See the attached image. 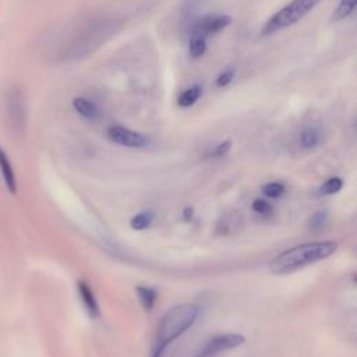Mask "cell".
Returning <instances> with one entry per match:
<instances>
[{"label": "cell", "instance_id": "cell-1", "mask_svg": "<svg viewBox=\"0 0 357 357\" xmlns=\"http://www.w3.org/2000/svg\"><path fill=\"white\" fill-rule=\"evenodd\" d=\"M198 314L199 307L194 303H181L167 310L156 326L151 357H162L167 346L194 325Z\"/></svg>", "mask_w": 357, "mask_h": 357}, {"label": "cell", "instance_id": "cell-2", "mask_svg": "<svg viewBox=\"0 0 357 357\" xmlns=\"http://www.w3.org/2000/svg\"><path fill=\"white\" fill-rule=\"evenodd\" d=\"M335 241H317L294 245L276 255L269 262V271L273 275H289L311 264L329 258L336 251Z\"/></svg>", "mask_w": 357, "mask_h": 357}, {"label": "cell", "instance_id": "cell-3", "mask_svg": "<svg viewBox=\"0 0 357 357\" xmlns=\"http://www.w3.org/2000/svg\"><path fill=\"white\" fill-rule=\"evenodd\" d=\"M321 0H291L279 11H276L262 26V35H272L275 32L283 31L300 20H303L307 14H310Z\"/></svg>", "mask_w": 357, "mask_h": 357}, {"label": "cell", "instance_id": "cell-4", "mask_svg": "<svg viewBox=\"0 0 357 357\" xmlns=\"http://www.w3.org/2000/svg\"><path fill=\"white\" fill-rule=\"evenodd\" d=\"M3 103L8 126L15 131H21L26 120V107L22 91L17 86H8L4 91Z\"/></svg>", "mask_w": 357, "mask_h": 357}, {"label": "cell", "instance_id": "cell-5", "mask_svg": "<svg viewBox=\"0 0 357 357\" xmlns=\"http://www.w3.org/2000/svg\"><path fill=\"white\" fill-rule=\"evenodd\" d=\"M244 342H245V337L243 335L220 333V335H216V336L211 337L209 340H206V343L198 351L197 357H213V356H216V354H219L225 350L238 347Z\"/></svg>", "mask_w": 357, "mask_h": 357}, {"label": "cell", "instance_id": "cell-6", "mask_svg": "<svg viewBox=\"0 0 357 357\" xmlns=\"http://www.w3.org/2000/svg\"><path fill=\"white\" fill-rule=\"evenodd\" d=\"M106 137L109 141L127 148H144L149 142L148 135L123 126H110L106 131Z\"/></svg>", "mask_w": 357, "mask_h": 357}, {"label": "cell", "instance_id": "cell-7", "mask_svg": "<svg viewBox=\"0 0 357 357\" xmlns=\"http://www.w3.org/2000/svg\"><path fill=\"white\" fill-rule=\"evenodd\" d=\"M231 24V17L229 14H213L198 18L191 24L190 33H199L204 36H211L222 29L227 28Z\"/></svg>", "mask_w": 357, "mask_h": 357}, {"label": "cell", "instance_id": "cell-8", "mask_svg": "<svg viewBox=\"0 0 357 357\" xmlns=\"http://www.w3.org/2000/svg\"><path fill=\"white\" fill-rule=\"evenodd\" d=\"M77 290H78V294L81 297V301H82L84 308L86 310L88 315L93 319L99 318L100 317V308H99L98 300H96L91 286L84 280H78L77 282Z\"/></svg>", "mask_w": 357, "mask_h": 357}, {"label": "cell", "instance_id": "cell-9", "mask_svg": "<svg viewBox=\"0 0 357 357\" xmlns=\"http://www.w3.org/2000/svg\"><path fill=\"white\" fill-rule=\"evenodd\" d=\"M321 142H322V131L318 126H314V124L304 127L298 135V144L305 151H312L318 148Z\"/></svg>", "mask_w": 357, "mask_h": 357}, {"label": "cell", "instance_id": "cell-10", "mask_svg": "<svg viewBox=\"0 0 357 357\" xmlns=\"http://www.w3.org/2000/svg\"><path fill=\"white\" fill-rule=\"evenodd\" d=\"M73 107L81 117H84L85 120H89V121H95L100 116L99 107L91 99H88L85 96L74 98Z\"/></svg>", "mask_w": 357, "mask_h": 357}, {"label": "cell", "instance_id": "cell-11", "mask_svg": "<svg viewBox=\"0 0 357 357\" xmlns=\"http://www.w3.org/2000/svg\"><path fill=\"white\" fill-rule=\"evenodd\" d=\"M0 172L3 176V180L8 188V191L11 194L17 192V183H15V176H14V170L11 167V163L8 160L7 153L0 148Z\"/></svg>", "mask_w": 357, "mask_h": 357}, {"label": "cell", "instance_id": "cell-12", "mask_svg": "<svg viewBox=\"0 0 357 357\" xmlns=\"http://www.w3.org/2000/svg\"><path fill=\"white\" fill-rule=\"evenodd\" d=\"M202 95V86L198 84H194L191 86H188L187 89H184L178 98H177V105L180 107H191L192 105L197 103V100L201 98Z\"/></svg>", "mask_w": 357, "mask_h": 357}, {"label": "cell", "instance_id": "cell-13", "mask_svg": "<svg viewBox=\"0 0 357 357\" xmlns=\"http://www.w3.org/2000/svg\"><path fill=\"white\" fill-rule=\"evenodd\" d=\"M135 291L142 308L146 311H151L158 300V291L149 286H137Z\"/></svg>", "mask_w": 357, "mask_h": 357}, {"label": "cell", "instance_id": "cell-14", "mask_svg": "<svg viewBox=\"0 0 357 357\" xmlns=\"http://www.w3.org/2000/svg\"><path fill=\"white\" fill-rule=\"evenodd\" d=\"M206 36L199 33H190L188 40V53L192 59H199L206 52Z\"/></svg>", "mask_w": 357, "mask_h": 357}, {"label": "cell", "instance_id": "cell-15", "mask_svg": "<svg viewBox=\"0 0 357 357\" xmlns=\"http://www.w3.org/2000/svg\"><path fill=\"white\" fill-rule=\"evenodd\" d=\"M356 4H357V0H339V4L336 6V8L332 13L331 21L339 22V21L347 18L349 15L353 14Z\"/></svg>", "mask_w": 357, "mask_h": 357}, {"label": "cell", "instance_id": "cell-16", "mask_svg": "<svg viewBox=\"0 0 357 357\" xmlns=\"http://www.w3.org/2000/svg\"><path fill=\"white\" fill-rule=\"evenodd\" d=\"M153 219H155V215L152 211H142L130 219V226L134 230H145L152 225Z\"/></svg>", "mask_w": 357, "mask_h": 357}, {"label": "cell", "instance_id": "cell-17", "mask_svg": "<svg viewBox=\"0 0 357 357\" xmlns=\"http://www.w3.org/2000/svg\"><path fill=\"white\" fill-rule=\"evenodd\" d=\"M343 187V180L340 177H331L326 181H324L318 190L321 195H333L339 192Z\"/></svg>", "mask_w": 357, "mask_h": 357}, {"label": "cell", "instance_id": "cell-18", "mask_svg": "<svg viewBox=\"0 0 357 357\" xmlns=\"http://www.w3.org/2000/svg\"><path fill=\"white\" fill-rule=\"evenodd\" d=\"M286 191V187L280 181H269L261 187V192L268 198H278L282 197Z\"/></svg>", "mask_w": 357, "mask_h": 357}, {"label": "cell", "instance_id": "cell-19", "mask_svg": "<svg viewBox=\"0 0 357 357\" xmlns=\"http://www.w3.org/2000/svg\"><path fill=\"white\" fill-rule=\"evenodd\" d=\"M328 216H329V212L326 209L324 211H318L315 213H312L307 222V226L311 229V230H315V229H319L322 227L326 220H328Z\"/></svg>", "mask_w": 357, "mask_h": 357}, {"label": "cell", "instance_id": "cell-20", "mask_svg": "<svg viewBox=\"0 0 357 357\" xmlns=\"http://www.w3.org/2000/svg\"><path fill=\"white\" fill-rule=\"evenodd\" d=\"M234 74H236V70H234L233 67H229V68L223 70V71L218 75V78H216V86H218V88H225V86H227V85L233 81Z\"/></svg>", "mask_w": 357, "mask_h": 357}, {"label": "cell", "instance_id": "cell-21", "mask_svg": "<svg viewBox=\"0 0 357 357\" xmlns=\"http://www.w3.org/2000/svg\"><path fill=\"white\" fill-rule=\"evenodd\" d=\"M231 148V141L230 139H225L222 142H219L209 153L208 156H212V158H220L223 155H226Z\"/></svg>", "mask_w": 357, "mask_h": 357}, {"label": "cell", "instance_id": "cell-22", "mask_svg": "<svg viewBox=\"0 0 357 357\" xmlns=\"http://www.w3.org/2000/svg\"><path fill=\"white\" fill-rule=\"evenodd\" d=\"M252 209L259 215H268L271 212V205L265 199L258 198L252 202Z\"/></svg>", "mask_w": 357, "mask_h": 357}, {"label": "cell", "instance_id": "cell-23", "mask_svg": "<svg viewBox=\"0 0 357 357\" xmlns=\"http://www.w3.org/2000/svg\"><path fill=\"white\" fill-rule=\"evenodd\" d=\"M192 215H194V209H192L191 206H185L184 211H183V218H184V220H191Z\"/></svg>", "mask_w": 357, "mask_h": 357}]
</instances>
